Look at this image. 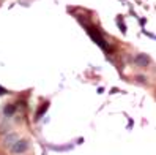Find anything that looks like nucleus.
<instances>
[{"label": "nucleus", "instance_id": "8", "mask_svg": "<svg viewBox=\"0 0 156 155\" xmlns=\"http://www.w3.org/2000/svg\"><path fill=\"white\" fill-rule=\"evenodd\" d=\"M136 79L139 81V83H142V84H145V83H147V78H145V76H136Z\"/></svg>", "mask_w": 156, "mask_h": 155}, {"label": "nucleus", "instance_id": "7", "mask_svg": "<svg viewBox=\"0 0 156 155\" xmlns=\"http://www.w3.org/2000/svg\"><path fill=\"white\" fill-rule=\"evenodd\" d=\"M117 25L120 27V30H122L123 33H126V25L123 24V19H122V16H118V17H117Z\"/></svg>", "mask_w": 156, "mask_h": 155}, {"label": "nucleus", "instance_id": "6", "mask_svg": "<svg viewBox=\"0 0 156 155\" xmlns=\"http://www.w3.org/2000/svg\"><path fill=\"white\" fill-rule=\"evenodd\" d=\"M49 109V103H44L43 106H41V109H38V111H36V114H35V120H40L41 117L44 116V113L48 111Z\"/></svg>", "mask_w": 156, "mask_h": 155}, {"label": "nucleus", "instance_id": "5", "mask_svg": "<svg viewBox=\"0 0 156 155\" xmlns=\"http://www.w3.org/2000/svg\"><path fill=\"white\" fill-rule=\"evenodd\" d=\"M16 114V105H6L3 108V116L5 117H13Z\"/></svg>", "mask_w": 156, "mask_h": 155}, {"label": "nucleus", "instance_id": "1", "mask_svg": "<svg viewBox=\"0 0 156 155\" xmlns=\"http://www.w3.org/2000/svg\"><path fill=\"white\" fill-rule=\"evenodd\" d=\"M96 29H91V27H87V33L91 36V40H93L96 44H98V46L101 48V49H104L106 52H109V51H111V48H109V44L106 43V40L103 38V36H101L98 32H95Z\"/></svg>", "mask_w": 156, "mask_h": 155}, {"label": "nucleus", "instance_id": "2", "mask_svg": "<svg viewBox=\"0 0 156 155\" xmlns=\"http://www.w3.org/2000/svg\"><path fill=\"white\" fill-rule=\"evenodd\" d=\"M29 146H30V142L27 139H17L16 144L10 149V152L13 155H22V153H25L27 150H29Z\"/></svg>", "mask_w": 156, "mask_h": 155}, {"label": "nucleus", "instance_id": "4", "mask_svg": "<svg viewBox=\"0 0 156 155\" xmlns=\"http://www.w3.org/2000/svg\"><path fill=\"white\" fill-rule=\"evenodd\" d=\"M150 56H147V54H137V56L134 57V63H136V65L137 67H139V68H147V67H148L150 65Z\"/></svg>", "mask_w": 156, "mask_h": 155}, {"label": "nucleus", "instance_id": "3", "mask_svg": "<svg viewBox=\"0 0 156 155\" xmlns=\"http://www.w3.org/2000/svg\"><path fill=\"white\" fill-rule=\"evenodd\" d=\"M19 139V135H17L16 131H10V133H6L5 135V138H3V147L6 149H11L13 146L16 144V141Z\"/></svg>", "mask_w": 156, "mask_h": 155}, {"label": "nucleus", "instance_id": "9", "mask_svg": "<svg viewBox=\"0 0 156 155\" xmlns=\"http://www.w3.org/2000/svg\"><path fill=\"white\" fill-rule=\"evenodd\" d=\"M0 95H6V89H3V87H0Z\"/></svg>", "mask_w": 156, "mask_h": 155}]
</instances>
